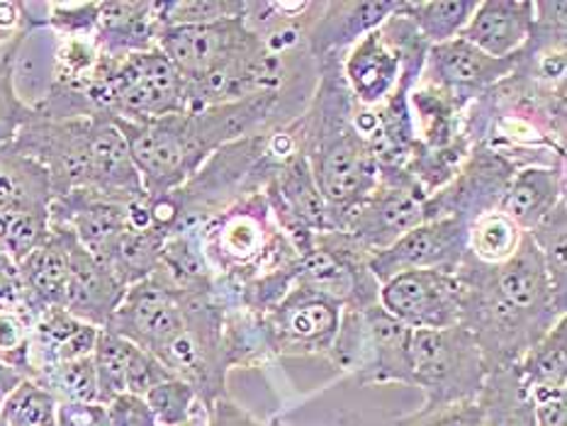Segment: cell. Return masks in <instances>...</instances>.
Instances as JSON below:
<instances>
[{
	"label": "cell",
	"instance_id": "cell-1",
	"mask_svg": "<svg viewBox=\"0 0 567 426\" xmlns=\"http://www.w3.org/2000/svg\"><path fill=\"white\" fill-rule=\"evenodd\" d=\"M197 231L209 271L234 285L290 271L300 263V253L278 229L264 190L227 205Z\"/></svg>",
	"mask_w": 567,
	"mask_h": 426
},
{
	"label": "cell",
	"instance_id": "cell-2",
	"mask_svg": "<svg viewBox=\"0 0 567 426\" xmlns=\"http://www.w3.org/2000/svg\"><path fill=\"white\" fill-rule=\"evenodd\" d=\"M412 334L380 302L365 310L343 308L327 359L361 385H412Z\"/></svg>",
	"mask_w": 567,
	"mask_h": 426
},
{
	"label": "cell",
	"instance_id": "cell-3",
	"mask_svg": "<svg viewBox=\"0 0 567 426\" xmlns=\"http://www.w3.org/2000/svg\"><path fill=\"white\" fill-rule=\"evenodd\" d=\"M113 122L127 142L132 164L150 200L186 186L207 158L186 113L158 120L113 117Z\"/></svg>",
	"mask_w": 567,
	"mask_h": 426
},
{
	"label": "cell",
	"instance_id": "cell-4",
	"mask_svg": "<svg viewBox=\"0 0 567 426\" xmlns=\"http://www.w3.org/2000/svg\"><path fill=\"white\" fill-rule=\"evenodd\" d=\"M485 375L483 351L465 326L412 334V385L424 393L422 405L473 402L485 385Z\"/></svg>",
	"mask_w": 567,
	"mask_h": 426
},
{
	"label": "cell",
	"instance_id": "cell-5",
	"mask_svg": "<svg viewBox=\"0 0 567 426\" xmlns=\"http://www.w3.org/2000/svg\"><path fill=\"white\" fill-rule=\"evenodd\" d=\"M107 95L110 117L158 120L186 113V83L156 46L117 59L107 79Z\"/></svg>",
	"mask_w": 567,
	"mask_h": 426
},
{
	"label": "cell",
	"instance_id": "cell-6",
	"mask_svg": "<svg viewBox=\"0 0 567 426\" xmlns=\"http://www.w3.org/2000/svg\"><path fill=\"white\" fill-rule=\"evenodd\" d=\"M424 202L426 195L404 168H378L375 188L359 207H353L341 231H349L371 253L382 251L410 229L426 222Z\"/></svg>",
	"mask_w": 567,
	"mask_h": 426
},
{
	"label": "cell",
	"instance_id": "cell-7",
	"mask_svg": "<svg viewBox=\"0 0 567 426\" xmlns=\"http://www.w3.org/2000/svg\"><path fill=\"white\" fill-rule=\"evenodd\" d=\"M343 308L315 290L295 285L274 310H268L264 324L268 329L276 359L282 356H329L334 344Z\"/></svg>",
	"mask_w": 567,
	"mask_h": 426
},
{
	"label": "cell",
	"instance_id": "cell-8",
	"mask_svg": "<svg viewBox=\"0 0 567 426\" xmlns=\"http://www.w3.org/2000/svg\"><path fill=\"white\" fill-rule=\"evenodd\" d=\"M107 329L158 356L186 329L183 292L154 271L125 290V298L107 322Z\"/></svg>",
	"mask_w": 567,
	"mask_h": 426
},
{
	"label": "cell",
	"instance_id": "cell-9",
	"mask_svg": "<svg viewBox=\"0 0 567 426\" xmlns=\"http://www.w3.org/2000/svg\"><path fill=\"white\" fill-rule=\"evenodd\" d=\"M467 251V225L463 219H426L406 231L388 249L375 251L368 268L382 285L385 280L410 271H449L455 273Z\"/></svg>",
	"mask_w": 567,
	"mask_h": 426
},
{
	"label": "cell",
	"instance_id": "cell-10",
	"mask_svg": "<svg viewBox=\"0 0 567 426\" xmlns=\"http://www.w3.org/2000/svg\"><path fill=\"white\" fill-rule=\"evenodd\" d=\"M380 304L412 332L461 324V283L449 271H410L380 285Z\"/></svg>",
	"mask_w": 567,
	"mask_h": 426
},
{
	"label": "cell",
	"instance_id": "cell-11",
	"mask_svg": "<svg viewBox=\"0 0 567 426\" xmlns=\"http://www.w3.org/2000/svg\"><path fill=\"white\" fill-rule=\"evenodd\" d=\"M514 174L516 166L509 164L507 158L483 144H475L458 176L426 198V219L455 217L471 225L477 217L495 212L502 193Z\"/></svg>",
	"mask_w": 567,
	"mask_h": 426
},
{
	"label": "cell",
	"instance_id": "cell-12",
	"mask_svg": "<svg viewBox=\"0 0 567 426\" xmlns=\"http://www.w3.org/2000/svg\"><path fill=\"white\" fill-rule=\"evenodd\" d=\"M514 71V56L495 59L455 37L451 42L429 46L422 81L446 91L455 103L467 107L477 95L489 91Z\"/></svg>",
	"mask_w": 567,
	"mask_h": 426
},
{
	"label": "cell",
	"instance_id": "cell-13",
	"mask_svg": "<svg viewBox=\"0 0 567 426\" xmlns=\"http://www.w3.org/2000/svg\"><path fill=\"white\" fill-rule=\"evenodd\" d=\"M71 231V229H69ZM125 285L110 268L85 251L76 237L69 239V280L64 292V308L76 320L105 329L115 310L125 298Z\"/></svg>",
	"mask_w": 567,
	"mask_h": 426
},
{
	"label": "cell",
	"instance_id": "cell-14",
	"mask_svg": "<svg viewBox=\"0 0 567 426\" xmlns=\"http://www.w3.org/2000/svg\"><path fill=\"white\" fill-rule=\"evenodd\" d=\"M398 8L400 0H322L307 28V49L317 61L329 54H343L361 37L378 30Z\"/></svg>",
	"mask_w": 567,
	"mask_h": 426
},
{
	"label": "cell",
	"instance_id": "cell-15",
	"mask_svg": "<svg viewBox=\"0 0 567 426\" xmlns=\"http://www.w3.org/2000/svg\"><path fill=\"white\" fill-rule=\"evenodd\" d=\"M534 28V0H480L463 40L495 59L522 52Z\"/></svg>",
	"mask_w": 567,
	"mask_h": 426
},
{
	"label": "cell",
	"instance_id": "cell-16",
	"mask_svg": "<svg viewBox=\"0 0 567 426\" xmlns=\"http://www.w3.org/2000/svg\"><path fill=\"white\" fill-rule=\"evenodd\" d=\"M565 190V164L516 168L497 202V212L512 219L522 231H532L567 198Z\"/></svg>",
	"mask_w": 567,
	"mask_h": 426
},
{
	"label": "cell",
	"instance_id": "cell-17",
	"mask_svg": "<svg viewBox=\"0 0 567 426\" xmlns=\"http://www.w3.org/2000/svg\"><path fill=\"white\" fill-rule=\"evenodd\" d=\"M158 32V3H97L95 42L110 59L150 52Z\"/></svg>",
	"mask_w": 567,
	"mask_h": 426
},
{
	"label": "cell",
	"instance_id": "cell-18",
	"mask_svg": "<svg viewBox=\"0 0 567 426\" xmlns=\"http://www.w3.org/2000/svg\"><path fill=\"white\" fill-rule=\"evenodd\" d=\"M69 239L66 227H49L47 239L28 259H22L20 276L28 298L37 312L61 308L64 304L69 280Z\"/></svg>",
	"mask_w": 567,
	"mask_h": 426
},
{
	"label": "cell",
	"instance_id": "cell-19",
	"mask_svg": "<svg viewBox=\"0 0 567 426\" xmlns=\"http://www.w3.org/2000/svg\"><path fill=\"white\" fill-rule=\"evenodd\" d=\"M264 193L270 200H276L278 205L286 207L295 219H300V222L307 229H312L315 235L334 229L331 210L322 190L317 186L305 152L290 158L286 166H280L278 174L270 178V183L264 188Z\"/></svg>",
	"mask_w": 567,
	"mask_h": 426
},
{
	"label": "cell",
	"instance_id": "cell-20",
	"mask_svg": "<svg viewBox=\"0 0 567 426\" xmlns=\"http://www.w3.org/2000/svg\"><path fill=\"white\" fill-rule=\"evenodd\" d=\"M475 402L483 412V426H536L534 399L516 363L487 371Z\"/></svg>",
	"mask_w": 567,
	"mask_h": 426
},
{
	"label": "cell",
	"instance_id": "cell-21",
	"mask_svg": "<svg viewBox=\"0 0 567 426\" xmlns=\"http://www.w3.org/2000/svg\"><path fill=\"white\" fill-rule=\"evenodd\" d=\"M59 34L54 30L37 28L22 37L16 59V91L22 103L32 107L44 105L54 89Z\"/></svg>",
	"mask_w": 567,
	"mask_h": 426
},
{
	"label": "cell",
	"instance_id": "cell-22",
	"mask_svg": "<svg viewBox=\"0 0 567 426\" xmlns=\"http://www.w3.org/2000/svg\"><path fill=\"white\" fill-rule=\"evenodd\" d=\"M516 365L528 393L567 387V316L540 336Z\"/></svg>",
	"mask_w": 567,
	"mask_h": 426
},
{
	"label": "cell",
	"instance_id": "cell-23",
	"mask_svg": "<svg viewBox=\"0 0 567 426\" xmlns=\"http://www.w3.org/2000/svg\"><path fill=\"white\" fill-rule=\"evenodd\" d=\"M480 0H402V12L434 46L461 37Z\"/></svg>",
	"mask_w": 567,
	"mask_h": 426
},
{
	"label": "cell",
	"instance_id": "cell-24",
	"mask_svg": "<svg viewBox=\"0 0 567 426\" xmlns=\"http://www.w3.org/2000/svg\"><path fill=\"white\" fill-rule=\"evenodd\" d=\"M524 235L502 212H487L467 225V253L485 266H499L519 251Z\"/></svg>",
	"mask_w": 567,
	"mask_h": 426
},
{
	"label": "cell",
	"instance_id": "cell-25",
	"mask_svg": "<svg viewBox=\"0 0 567 426\" xmlns=\"http://www.w3.org/2000/svg\"><path fill=\"white\" fill-rule=\"evenodd\" d=\"M526 235L532 237L544 259L556 300L567 308V198Z\"/></svg>",
	"mask_w": 567,
	"mask_h": 426
},
{
	"label": "cell",
	"instance_id": "cell-26",
	"mask_svg": "<svg viewBox=\"0 0 567 426\" xmlns=\"http://www.w3.org/2000/svg\"><path fill=\"white\" fill-rule=\"evenodd\" d=\"M56 397L32 377L0 402V426H56Z\"/></svg>",
	"mask_w": 567,
	"mask_h": 426
},
{
	"label": "cell",
	"instance_id": "cell-27",
	"mask_svg": "<svg viewBox=\"0 0 567 426\" xmlns=\"http://www.w3.org/2000/svg\"><path fill=\"white\" fill-rule=\"evenodd\" d=\"M132 341L125 336L115 334L113 329H101L97 334L95 349H93V365H95V377H97V402L105 405V402L113 399L120 393H127L125 377H127V361L132 353Z\"/></svg>",
	"mask_w": 567,
	"mask_h": 426
},
{
	"label": "cell",
	"instance_id": "cell-28",
	"mask_svg": "<svg viewBox=\"0 0 567 426\" xmlns=\"http://www.w3.org/2000/svg\"><path fill=\"white\" fill-rule=\"evenodd\" d=\"M244 15V0H166L158 3L162 28H195Z\"/></svg>",
	"mask_w": 567,
	"mask_h": 426
},
{
	"label": "cell",
	"instance_id": "cell-29",
	"mask_svg": "<svg viewBox=\"0 0 567 426\" xmlns=\"http://www.w3.org/2000/svg\"><path fill=\"white\" fill-rule=\"evenodd\" d=\"M37 383L44 385L56 402H97V377L93 359H79L54 365Z\"/></svg>",
	"mask_w": 567,
	"mask_h": 426
},
{
	"label": "cell",
	"instance_id": "cell-30",
	"mask_svg": "<svg viewBox=\"0 0 567 426\" xmlns=\"http://www.w3.org/2000/svg\"><path fill=\"white\" fill-rule=\"evenodd\" d=\"M144 399L154 412L158 426H181L195 419L203 409L195 389L188 383L178 381V377H168L162 385H156L144 395Z\"/></svg>",
	"mask_w": 567,
	"mask_h": 426
},
{
	"label": "cell",
	"instance_id": "cell-31",
	"mask_svg": "<svg viewBox=\"0 0 567 426\" xmlns=\"http://www.w3.org/2000/svg\"><path fill=\"white\" fill-rule=\"evenodd\" d=\"M37 314L22 308H0V361L24 377L30 375V332Z\"/></svg>",
	"mask_w": 567,
	"mask_h": 426
},
{
	"label": "cell",
	"instance_id": "cell-32",
	"mask_svg": "<svg viewBox=\"0 0 567 426\" xmlns=\"http://www.w3.org/2000/svg\"><path fill=\"white\" fill-rule=\"evenodd\" d=\"M392 426H483V412L473 402H453V405H422L416 412L394 419Z\"/></svg>",
	"mask_w": 567,
	"mask_h": 426
},
{
	"label": "cell",
	"instance_id": "cell-33",
	"mask_svg": "<svg viewBox=\"0 0 567 426\" xmlns=\"http://www.w3.org/2000/svg\"><path fill=\"white\" fill-rule=\"evenodd\" d=\"M168 377H174V375L166 371V365L158 361L154 353L144 351L140 346H132L130 361H127V377H125L127 393L144 397L150 389L168 381Z\"/></svg>",
	"mask_w": 567,
	"mask_h": 426
},
{
	"label": "cell",
	"instance_id": "cell-34",
	"mask_svg": "<svg viewBox=\"0 0 567 426\" xmlns=\"http://www.w3.org/2000/svg\"><path fill=\"white\" fill-rule=\"evenodd\" d=\"M105 414L110 426H158L154 412L142 395L120 393L105 402Z\"/></svg>",
	"mask_w": 567,
	"mask_h": 426
},
{
	"label": "cell",
	"instance_id": "cell-35",
	"mask_svg": "<svg viewBox=\"0 0 567 426\" xmlns=\"http://www.w3.org/2000/svg\"><path fill=\"white\" fill-rule=\"evenodd\" d=\"M56 426H110L101 402H59Z\"/></svg>",
	"mask_w": 567,
	"mask_h": 426
},
{
	"label": "cell",
	"instance_id": "cell-36",
	"mask_svg": "<svg viewBox=\"0 0 567 426\" xmlns=\"http://www.w3.org/2000/svg\"><path fill=\"white\" fill-rule=\"evenodd\" d=\"M536 426H567V387L532 393Z\"/></svg>",
	"mask_w": 567,
	"mask_h": 426
},
{
	"label": "cell",
	"instance_id": "cell-37",
	"mask_svg": "<svg viewBox=\"0 0 567 426\" xmlns=\"http://www.w3.org/2000/svg\"><path fill=\"white\" fill-rule=\"evenodd\" d=\"M22 6L18 3H8V0H3L0 3V34H12L18 32V28L22 24Z\"/></svg>",
	"mask_w": 567,
	"mask_h": 426
},
{
	"label": "cell",
	"instance_id": "cell-38",
	"mask_svg": "<svg viewBox=\"0 0 567 426\" xmlns=\"http://www.w3.org/2000/svg\"><path fill=\"white\" fill-rule=\"evenodd\" d=\"M22 381H24L22 373H18L16 368H10V365L0 361V402H3Z\"/></svg>",
	"mask_w": 567,
	"mask_h": 426
},
{
	"label": "cell",
	"instance_id": "cell-39",
	"mask_svg": "<svg viewBox=\"0 0 567 426\" xmlns=\"http://www.w3.org/2000/svg\"><path fill=\"white\" fill-rule=\"evenodd\" d=\"M181 426H203V409H200V414H197L195 419H190V422H186V424H181Z\"/></svg>",
	"mask_w": 567,
	"mask_h": 426
},
{
	"label": "cell",
	"instance_id": "cell-40",
	"mask_svg": "<svg viewBox=\"0 0 567 426\" xmlns=\"http://www.w3.org/2000/svg\"><path fill=\"white\" fill-rule=\"evenodd\" d=\"M266 426H280V417H274V419H270Z\"/></svg>",
	"mask_w": 567,
	"mask_h": 426
},
{
	"label": "cell",
	"instance_id": "cell-41",
	"mask_svg": "<svg viewBox=\"0 0 567 426\" xmlns=\"http://www.w3.org/2000/svg\"><path fill=\"white\" fill-rule=\"evenodd\" d=\"M280 426H286V424H282V419H280Z\"/></svg>",
	"mask_w": 567,
	"mask_h": 426
}]
</instances>
